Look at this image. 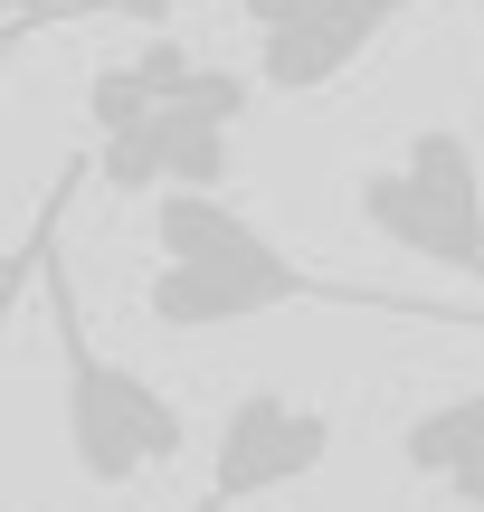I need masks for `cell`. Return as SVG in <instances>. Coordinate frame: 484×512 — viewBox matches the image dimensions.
Masks as SVG:
<instances>
[{
  "label": "cell",
  "instance_id": "6da1fadb",
  "mask_svg": "<svg viewBox=\"0 0 484 512\" xmlns=\"http://www.w3.org/2000/svg\"><path fill=\"white\" fill-rule=\"evenodd\" d=\"M152 266L143 304L162 332H228L285 304H323V313H380V323H437V332H484V304H437V294H390V285H352V275H314L304 256H285L247 219L228 190H152Z\"/></svg>",
  "mask_w": 484,
  "mask_h": 512
},
{
  "label": "cell",
  "instance_id": "7a4b0ae2",
  "mask_svg": "<svg viewBox=\"0 0 484 512\" xmlns=\"http://www.w3.org/2000/svg\"><path fill=\"white\" fill-rule=\"evenodd\" d=\"M38 275H48V332H57V427H67V465L95 484V494H124V484L181 465L190 418L171 389H152L133 361H114L86 332V304H76V275L57 256V219L38 238Z\"/></svg>",
  "mask_w": 484,
  "mask_h": 512
},
{
  "label": "cell",
  "instance_id": "3957f363",
  "mask_svg": "<svg viewBox=\"0 0 484 512\" xmlns=\"http://www.w3.org/2000/svg\"><path fill=\"white\" fill-rule=\"evenodd\" d=\"M352 209L380 247L484 285V152L466 124H418L380 171L352 181Z\"/></svg>",
  "mask_w": 484,
  "mask_h": 512
},
{
  "label": "cell",
  "instance_id": "277c9868",
  "mask_svg": "<svg viewBox=\"0 0 484 512\" xmlns=\"http://www.w3.org/2000/svg\"><path fill=\"white\" fill-rule=\"evenodd\" d=\"M333 456V418L295 389H238L219 418V446H209V484L190 494L181 512H238L257 494H285V484L323 475Z\"/></svg>",
  "mask_w": 484,
  "mask_h": 512
},
{
  "label": "cell",
  "instance_id": "5b68a950",
  "mask_svg": "<svg viewBox=\"0 0 484 512\" xmlns=\"http://www.w3.org/2000/svg\"><path fill=\"white\" fill-rule=\"evenodd\" d=\"M418 0H238L257 29V86L266 95H323L409 19Z\"/></svg>",
  "mask_w": 484,
  "mask_h": 512
},
{
  "label": "cell",
  "instance_id": "8992f818",
  "mask_svg": "<svg viewBox=\"0 0 484 512\" xmlns=\"http://www.w3.org/2000/svg\"><path fill=\"white\" fill-rule=\"evenodd\" d=\"M399 465L428 475L447 503L484 512V389H456V399L418 408V418L399 427Z\"/></svg>",
  "mask_w": 484,
  "mask_h": 512
},
{
  "label": "cell",
  "instance_id": "52a82bcc",
  "mask_svg": "<svg viewBox=\"0 0 484 512\" xmlns=\"http://www.w3.org/2000/svg\"><path fill=\"white\" fill-rule=\"evenodd\" d=\"M152 171H162L171 190H228V171H238V143H228L219 114L181 105V95H162L152 105ZM152 181V190H162Z\"/></svg>",
  "mask_w": 484,
  "mask_h": 512
},
{
  "label": "cell",
  "instance_id": "ba28073f",
  "mask_svg": "<svg viewBox=\"0 0 484 512\" xmlns=\"http://www.w3.org/2000/svg\"><path fill=\"white\" fill-rule=\"evenodd\" d=\"M143 114H152V95H143L133 67H95L86 76V124L95 133H124V124H143Z\"/></svg>",
  "mask_w": 484,
  "mask_h": 512
},
{
  "label": "cell",
  "instance_id": "9c48e42d",
  "mask_svg": "<svg viewBox=\"0 0 484 512\" xmlns=\"http://www.w3.org/2000/svg\"><path fill=\"white\" fill-rule=\"evenodd\" d=\"M124 67L143 76V95H152V105H162V95H181V86H190V67H200V57H190V38L152 29V38H143V57H124Z\"/></svg>",
  "mask_w": 484,
  "mask_h": 512
},
{
  "label": "cell",
  "instance_id": "30bf717a",
  "mask_svg": "<svg viewBox=\"0 0 484 512\" xmlns=\"http://www.w3.org/2000/svg\"><path fill=\"white\" fill-rule=\"evenodd\" d=\"M76 181H86V162H67V171H57V190H48V209H57V200H67V190H76ZM38 228H48V219H38ZM38 228H29V247H19V256H10V266H0V294H10V285H19V275H29V256H38Z\"/></svg>",
  "mask_w": 484,
  "mask_h": 512
},
{
  "label": "cell",
  "instance_id": "8fae6325",
  "mask_svg": "<svg viewBox=\"0 0 484 512\" xmlns=\"http://www.w3.org/2000/svg\"><path fill=\"white\" fill-rule=\"evenodd\" d=\"M114 19H133V29H171V10H181V0H105Z\"/></svg>",
  "mask_w": 484,
  "mask_h": 512
},
{
  "label": "cell",
  "instance_id": "7c38bea8",
  "mask_svg": "<svg viewBox=\"0 0 484 512\" xmlns=\"http://www.w3.org/2000/svg\"><path fill=\"white\" fill-rule=\"evenodd\" d=\"M0 10H38V0H0Z\"/></svg>",
  "mask_w": 484,
  "mask_h": 512
}]
</instances>
